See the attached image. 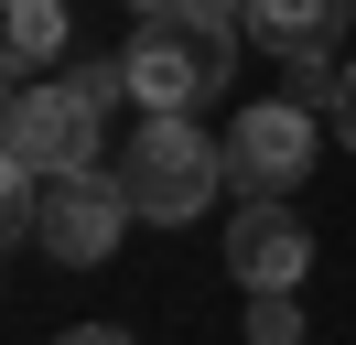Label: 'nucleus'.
<instances>
[{"label":"nucleus","mask_w":356,"mask_h":345,"mask_svg":"<svg viewBox=\"0 0 356 345\" xmlns=\"http://www.w3.org/2000/svg\"><path fill=\"white\" fill-rule=\"evenodd\" d=\"M130 97H140V119L152 108H205V97H227V65H238V22L227 11H140V33H130Z\"/></svg>","instance_id":"1"},{"label":"nucleus","mask_w":356,"mask_h":345,"mask_svg":"<svg viewBox=\"0 0 356 345\" xmlns=\"http://www.w3.org/2000/svg\"><path fill=\"white\" fill-rule=\"evenodd\" d=\"M0 237H44V172L0 162Z\"/></svg>","instance_id":"9"},{"label":"nucleus","mask_w":356,"mask_h":345,"mask_svg":"<svg viewBox=\"0 0 356 345\" xmlns=\"http://www.w3.org/2000/svg\"><path fill=\"white\" fill-rule=\"evenodd\" d=\"M97 108L76 86H44V76H11V108H0V162L22 172H87L97 162Z\"/></svg>","instance_id":"4"},{"label":"nucleus","mask_w":356,"mask_h":345,"mask_svg":"<svg viewBox=\"0 0 356 345\" xmlns=\"http://www.w3.org/2000/svg\"><path fill=\"white\" fill-rule=\"evenodd\" d=\"M130 11H184V0H130Z\"/></svg>","instance_id":"13"},{"label":"nucleus","mask_w":356,"mask_h":345,"mask_svg":"<svg viewBox=\"0 0 356 345\" xmlns=\"http://www.w3.org/2000/svg\"><path fill=\"white\" fill-rule=\"evenodd\" d=\"M227 270H238V291H302L313 227L291 216V194H248V205H238V227H227Z\"/></svg>","instance_id":"6"},{"label":"nucleus","mask_w":356,"mask_h":345,"mask_svg":"<svg viewBox=\"0 0 356 345\" xmlns=\"http://www.w3.org/2000/svg\"><path fill=\"white\" fill-rule=\"evenodd\" d=\"M130 172L87 162V172H44V259H65V270H108L119 237H130Z\"/></svg>","instance_id":"3"},{"label":"nucleus","mask_w":356,"mask_h":345,"mask_svg":"<svg viewBox=\"0 0 356 345\" xmlns=\"http://www.w3.org/2000/svg\"><path fill=\"white\" fill-rule=\"evenodd\" d=\"M248 345H302V291H248Z\"/></svg>","instance_id":"10"},{"label":"nucleus","mask_w":356,"mask_h":345,"mask_svg":"<svg viewBox=\"0 0 356 345\" xmlns=\"http://www.w3.org/2000/svg\"><path fill=\"white\" fill-rule=\"evenodd\" d=\"M324 119H334V141L356 151V65H334V97H324Z\"/></svg>","instance_id":"11"},{"label":"nucleus","mask_w":356,"mask_h":345,"mask_svg":"<svg viewBox=\"0 0 356 345\" xmlns=\"http://www.w3.org/2000/svg\"><path fill=\"white\" fill-rule=\"evenodd\" d=\"M119 172H130V205L152 227H195L216 205V184H227V129H205L195 108H152Z\"/></svg>","instance_id":"2"},{"label":"nucleus","mask_w":356,"mask_h":345,"mask_svg":"<svg viewBox=\"0 0 356 345\" xmlns=\"http://www.w3.org/2000/svg\"><path fill=\"white\" fill-rule=\"evenodd\" d=\"M65 33H76V11H65V0H11V22H0V54H11V76H44V65L65 54Z\"/></svg>","instance_id":"8"},{"label":"nucleus","mask_w":356,"mask_h":345,"mask_svg":"<svg viewBox=\"0 0 356 345\" xmlns=\"http://www.w3.org/2000/svg\"><path fill=\"white\" fill-rule=\"evenodd\" d=\"M313 151H324V129H313L302 97H248L238 119H227V184L291 194V184H313Z\"/></svg>","instance_id":"5"},{"label":"nucleus","mask_w":356,"mask_h":345,"mask_svg":"<svg viewBox=\"0 0 356 345\" xmlns=\"http://www.w3.org/2000/svg\"><path fill=\"white\" fill-rule=\"evenodd\" d=\"M346 22H356V0H248V43L259 54H334L346 43Z\"/></svg>","instance_id":"7"},{"label":"nucleus","mask_w":356,"mask_h":345,"mask_svg":"<svg viewBox=\"0 0 356 345\" xmlns=\"http://www.w3.org/2000/svg\"><path fill=\"white\" fill-rule=\"evenodd\" d=\"M54 345H130V335H119V323H65Z\"/></svg>","instance_id":"12"}]
</instances>
